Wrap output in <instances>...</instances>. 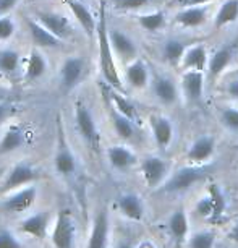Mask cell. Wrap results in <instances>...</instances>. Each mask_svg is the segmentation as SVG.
I'll use <instances>...</instances> for the list:
<instances>
[{"instance_id":"7a4b0ae2","label":"cell","mask_w":238,"mask_h":248,"mask_svg":"<svg viewBox=\"0 0 238 248\" xmlns=\"http://www.w3.org/2000/svg\"><path fill=\"white\" fill-rule=\"evenodd\" d=\"M39 179V172L32 164L21 161L16 162L10 170L3 175L2 182H0V196L12 193L18 188H23L26 185H31L32 182Z\"/></svg>"},{"instance_id":"f35d334b","label":"cell","mask_w":238,"mask_h":248,"mask_svg":"<svg viewBox=\"0 0 238 248\" xmlns=\"http://www.w3.org/2000/svg\"><path fill=\"white\" fill-rule=\"evenodd\" d=\"M15 31H16L15 20H13L10 15L0 16V43H2V41L12 39L13 34H15Z\"/></svg>"},{"instance_id":"4fadbf2b","label":"cell","mask_w":238,"mask_h":248,"mask_svg":"<svg viewBox=\"0 0 238 248\" xmlns=\"http://www.w3.org/2000/svg\"><path fill=\"white\" fill-rule=\"evenodd\" d=\"M49 221H50V217L47 211H37L23 219L18 229H20L21 233H25L28 237L37 238V240H44L49 231Z\"/></svg>"},{"instance_id":"ba28073f","label":"cell","mask_w":238,"mask_h":248,"mask_svg":"<svg viewBox=\"0 0 238 248\" xmlns=\"http://www.w3.org/2000/svg\"><path fill=\"white\" fill-rule=\"evenodd\" d=\"M54 167L55 172L60 177H72L76 172V157L70 148V144L65 138L63 130L59 127V137H57V149L54 156Z\"/></svg>"},{"instance_id":"8992f818","label":"cell","mask_w":238,"mask_h":248,"mask_svg":"<svg viewBox=\"0 0 238 248\" xmlns=\"http://www.w3.org/2000/svg\"><path fill=\"white\" fill-rule=\"evenodd\" d=\"M74 122H76L78 133L81 135L85 143L89 144L92 149L99 146V132H97L96 119L89 107L81 101H78L74 106Z\"/></svg>"},{"instance_id":"6da1fadb","label":"cell","mask_w":238,"mask_h":248,"mask_svg":"<svg viewBox=\"0 0 238 248\" xmlns=\"http://www.w3.org/2000/svg\"><path fill=\"white\" fill-rule=\"evenodd\" d=\"M97 41H99V63L104 79L107 85L115 88V90H122V79L119 77L114 60V49L110 46L109 39V30H107V21H105V8L101 7V20L97 23Z\"/></svg>"},{"instance_id":"5b68a950","label":"cell","mask_w":238,"mask_h":248,"mask_svg":"<svg viewBox=\"0 0 238 248\" xmlns=\"http://www.w3.org/2000/svg\"><path fill=\"white\" fill-rule=\"evenodd\" d=\"M37 200V186L26 185L23 188H18L12 193L3 195V200L0 201V209L12 214H23L28 213L34 206Z\"/></svg>"},{"instance_id":"d4e9b609","label":"cell","mask_w":238,"mask_h":248,"mask_svg":"<svg viewBox=\"0 0 238 248\" xmlns=\"http://www.w3.org/2000/svg\"><path fill=\"white\" fill-rule=\"evenodd\" d=\"M117 206H119L120 213L125 217L132 219V221H141L144 216V204L141 198L134 193H123L117 200Z\"/></svg>"},{"instance_id":"d6986e66","label":"cell","mask_w":238,"mask_h":248,"mask_svg":"<svg viewBox=\"0 0 238 248\" xmlns=\"http://www.w3.org/2000/svg\"><path fill=\"white\" fill-rule=\"evenodd\" d=\"M180 67L183 70H198V72H204L209 67V54L204 44H193L188 46L181 57Z\"/></svg>"},{"instance_id":"c3c4849f","label":"cell","mask_w":238,"mask_h":248,"mask_svg":"<svg viewBox=\"0 0 238 248\" xmlns=\"http://www.w3.org/2000/svg\"><path fill=\"white\" fill-rule=\"evenodd\" d=\"M136 248H156V247H154V243H152V242H149V240H144V242H141V243H139V245H138Z\"/></svg>"},{"instance_id":"44dd1931","label":"cell","mask_w":238,"mask_h":248,"mask_svg":"<svg viewBox=\"0 0 238 248\" xmlns=\"http://www.w3.org/2000/svg\"><path fill=\"white\" fill-rule=\"evenodd\" d=\"M107 238H109V214H107L105 209H101L96 214L94 222H92L86 248H105Z\"/></svg>"},{"instance_id":"83f0119b","label":"cell","mask_w":238,"mask_h":248,"mask_svg":"<svg viewBox=\"0 0 238 248\" xmlns=\"http://www.w3.org/2000/svg\"><path fill=\"white\" fill-rule=\"evenodd\" d=\"M109 109H110V120H112V125H114L117 135H119L122 140H133V137L136 135V127L132 119H128L127 115L120 114L119 110L115 109L114 106L109 104Z\"/></svg>"},{"instance_id":"e575fe53","label":"cell","mask_w":238,"mask_h":248,"mask_svg":"<svg viewBox=\"0 0 238 248\" xmlns=\"http://www.w3.org/2000/svg\"><path fill=\"white\" fill-rule=\"evenodd\" d=\"M164 2V0H110L114 8L122 12H136L141 8L157 5V3Z\"/></svg>"},{"instance_id":"7bdbcfd3","label":"cell","mask_w":238,"mask_h":248,"mask_svg":"<svg viewBox=\"0 0 238 248\" xmlns=\"http://www.w3.org/2000/svg\"><path fill=\"white\" fill-rule=\"evenodd\" d=\"M225 91H227V94L232 97V99L238 101V75L235 78L228 79L227 85H225Z\"/></svg>"},{"instance_id":"f546056e","label":"cell","mask_w":238,"mask_h":248,"mask_svg":"<svg viewBox=\"0 0 238 248\" xmlns=\"http://www.w3.org/2000/svg\"><path fill=\"white\" fill-rule=\"evenodd\" d=\"M188 44L178 37H170L162 44V59L170 65H180Z\"/></svg>"},{"instance_id":"d6a6232c","label":"cell","mask_w":238,"mask_h":248,"mask_svg":"<svg viewBox=\"0 0 238 248\" xmlns=\"http://www.w3.org/2000/svg\"><path fill=\"white\" fill-rule=\"evenodd\" d=\"M21 67V55L13 49H0V73L15 75Z\"/></svg>"},{"instance_id":"5bb4252c","label":"cell","mask_w":238,"mask_h":248,"mask_svg":"<svg viewBox=\"0 0 238 248\" xmlns=\"http://www.w3.org/2000/svg\"><path fill=\"white\" fill-rule=\"evenodd\" d=\"M85 70H86L85 59L72 55V57L65 60L62 67H60V81H62L65 90H73L81 81Z\"/></svg>"},{"instance_id":"4dcf8cb0","label":"cell","mask_w":238,"mask_h":248,"mask_svg":"<svg viewBox=\"0 0 238 248\" xmlns=\"http://www.w3.org/2000/svg\"><path fill=\"white\" fill-rule=\"evenodd\" d=\"M232 57H233V52L228 46H222V47H219L216 52L209 57L208 70H209V73H211V77H219L221 73H223V70L230 65Z\"/></svg>"},{"instance_id":"74e56055","label":"cell","mask_w":238,"mask_h":248,"mask_svg":"<svg viewBox=\"0 0 238 248\" xmlns=\"http://www.w3.org/2000/svg\"><path fill=\"white\" fill-rule=\"evenodd\" d=\"M216 235L212 232H198L190 238V248H214Z\"/></svg>"},{"instance_id":"f1b7e54d","label":"cell","mask_w":238,"mask_h":248,"mask_svg":"<svg viewBox=\"0 0 238 248\" xmlns=\"http://www.w3.org/2000/svg\"><path fill=\"white\" fill-rule=\"evenodd\" d=\"M238 20V0H223L214 15V28L221 30Z\"/></svg>"},{"instance_id":"e0dca14e","label":"cell","mask_w":238,"mask_h":248,"mask_svg":"<svg viewBox=\"0 0 238 248\" xmlns=\"http://www.w3.org/2000/svg\"><path fill=\"white\" fill-rule=\"evenodd\" d=\"M214 151H216V140L209 137V135H204V137L196 138L190 144L186 157H188L191 164L201 166V164H206L214 156Z\"/></svg>"},{"instance_id":"f6af8a7d","label":"cell","mask_w":238,"mask_h":248,"mask_svg":"<svg viewBox=\"0 0 238 248\" xmlns=\"http://www.w3.org/2000/svg\"><path fill=\"white\" fill-rule=\"evenodd\" d=\"M214 0H175V3L178 7H193V5H206V3H211Z\"/></svg>"},{"instance_id":"7c38bea8","label":"cell","mask_w":238,"mask_h":248,"mask_svg":"<svg viewBox=\"0 0 238 248\" xmlns=\"http://www.w3.org/2000/svg\"><path fill=\"white\" fill-rule=\"evenodd\" d=\"M36 20L47 28L50 32H54L55 36L60 37L62 41L68 39L73 34V28L72 23L67 16L60 15L57 12H43L37 10L36 12Z\"/></svg>"},{"instance_id":"f907efd6","label":"cell","mask_w":238,"mask_h":248,"mask_svg":"<svg viewBox=\"0 0 238 248\" xmlns=\"http://www.w3.org/2000/svg\"><path fill=\"white\" fill-rule=\"evenodd\" d=\"M0 179H2V174H0Z\"/></svg>"},{"instance_id":"8fae6325","label":"cell","mask_w":238,"mask_h":248,"mask_svg":"<svg viewBox=\"0 0 238 248\" xmlns=\"http://www.w3.org/2000/svg\"><path fill=\"white\" fill-rule=\"evenodd\" d=\"M109 39H110V46H112V49H114V52L122 60L132 62V60L138 59V46L132 39V36H128L127 32H123L122 30H119V28H110Z\"/></svg>"},{"instance_id":"9a60e30c","label":"cell","mask_w":238,"mask_h":248,"mask_svg":"<svg viewBox=\"0 0 238 248\" xmlns=\"http://www.w3.org/2000/svg\"><path fill=\"white\" fill-rule=\"evenodd\" d=\"M149 125H151L152 138L161 149H167L170 143L174 141V124L169 117L165 115H151L149 117Z\"/></svg>"},{"instance_id":"8d00e7d4","label":"cell","mask_w":238,"mask_h":248,"mask_svg":"<svg viewBox=\"0 0 238 248\" xmlns=\"http://www.w3.org/2000/svg\"><path fill=\"white\" fill-rule=\"evenodd\" d=\"M209 196H211L212 206H214L212 219L221 217V216H222V213L225 211V196H223L222 190L219 188L217 185H211V186H209Z\"/></svg>"},{"instance_id":"9c48e42d","label":"cell","mask_w":238,"mask_h":248,"mask_svg":"<svg viewBox=\"0 0 238 248\" xmlns=\"http://www.w3.org/2000/svg\"><path fill=\"white\" fill-rule=\"evenodd\" d=\"M204 72L198 70H183L180 78V93L190 104H199L204 97Z\"/></svg>"},{"instance_id":"1f68e13d","label":"cell","mask_w":238,"mask_h":248,"mask_svg":"<svg viewBox=\"0 0 238 248\" xmlns=\"http://www.w3.org/2000/svg\"><path fill=\"white\" fill-rule=\"evenodd\" d=\"M138 25L143 28L144 31L148 32H157L162 31L167 26V18L165 13L157 10V12H149L144 13V15H139L138 18Z\"/></svg>"},{"instance_id":"60d3db41","label":"cell","mask_w":238,"mask_h":248,"mask_svg":"<svg viewBox=\"0 0 238 248\" xmlns=\"http://www.w3.org/2000/svg\"><path fill=\"white\" fill-rule=\"evenodd\" d=\"M196 211L201 214L203 217H209L212 219V214H214V206H212V200L211 196H204L198 201L196 204Z\"/></svg>"},{"instance_id":"836d02e7","label":"cell","mask_w":238,"mask_h":248,"mask_svg":"<svg viewBox=\"0 0 238 248\" xmlns=\"http://www.w3.org/2000/svg\"><path fill=\"white\" fill-rule=\"evenodd\" d=\"M169 231L175 240H183L188 233V217H186L185 209H177L169 217Z\"/></svg>"},{"instance_id":"b9f144b4","label":"cell","mask_w":238,"mask_h":248,"mask_svg":"<svg viewBox=\"0 0 238 248\" xmlns=\"http://www.w3.org/2000/svg\"><path fill=\"white\" fill-rule=\"evenodd\" d=\"M13 110H15V106H13L12 102H8V101L0 102V124H2L3 120H7L8 117L13 114Z\"/></svg>"},{"instance_id":"277c9868","label":"cell","mask_w":238,"mask_h":248,"mask_svg":"<svg viewBox=\"0 0 238 248\" xmlns=\"http://www.w3.org/2000/svg\"><path fill=\"white\" fill-rule=\"evenodd\" d=\"M76 237V222L68 209H60L55 217L50 240L54 248H73Z\"/></svg>"},{"instance_id":"ee69618b","label":"cell","mask_w":238,"mask_h":248,"mask_svg":"<svg viewBox=\"0 0 238 248\" xmlns=\"http://www.w3.org/2000/svg\"><path fill=\"white\" fill-rule=\"evenodd\" d=\"M18 2H20V0H0V16L7 15L8 12L13 10Z\"/></svg>"},{"instance_id":"ffe728a7","label":"cell","mask_w":238,"mask_h":248,"mask_svg":"<svg viewBox=\"0 0 238 248\" xmlns=\"http://www.w3.org/2000/svg\"><path fill=\"white\" fill-rule=\"evenodd\" d=\"M125 78L133 90H144L151 81V72H149L148 63L143 59H134L128 62L125 68Z\"/></svg>"},{"instance_id":"52a82bcc","label":"cell","mask_w":238,"mask_h":248,"mask_svg":"<svg viewBox=\"0 0 238 248\" xmlns=\"http://www.w3.org/2000/svg\"><path fill=\"white\" fill-rule=\"evenodd\" d=\"M151 86L154 97L164 106H174L180 99V85L170 75L165 73H154L151 79Z\"/></svg>"},{"instance_id":"cb8c5ba5","label":"cell","mask_w":238,"mask_h":248,"mask_svg":"<svg viewBox=\"0 0 238 248\" xmlns=\"http://www.w3.org/2000/svg\"><path fill=\"white\" fill-rule=\"evenodd\" d=\"M26 144V132L21 125H12L0 138V154L15 153Z\"/></svg>"},{"instance_id":"2e32d148","label":"cell","mask_w":238,"mask_h":248,"mask_svg":"<svg viewBox=\"0 0 238 248\" xmlns=\"http://www.w3.org/2000/svg\"><path fill=\"white\" fill-rule=\"evenodd\" d=\"M209 13H211V3L183 7L175 13V21L181 28H198L203 26L208 21Z\"/></svg>"},{"instance_id":"30bf717a","label":"cell","mask_w":238,"mask_h":248,"mask_svg":"<svg viewBox=\"0 0 238 248\" xmlns=\"http://www.w3.org/2000/svg\"><path fill=\"white\" fill-rule=\"evenodd\" d=\"M141 174L149 188H156L169 179V164L161 156H148L141 161Z\"/></svg>"},{"instance_id":"7402d4cb","label":"cell","mask_w":238,"mask_h":248,"mask_svg":"<svg viewBox=\"0 0 238 248\" xmlns=\"http://www.w3.org/2000/svg\"><path fill=\"white\" fill-rule=\"evenodd\" d=\"M107 159L115 170H128L136 164V154L125 144H114L107 149Z\"/></svg>"},{"instance_id":"7dc6e473","label":"cell","mask_w":238,"mask_h":248,"mask_svg":"<svg viewBox=\"0 0 238 248\" xmlns=\"http://www.w3.org/2000/svg\"><path fill=\"white\" fill-rule=\"evenodd\" d=\"M8 96H10V93H8L7 90H3V88H0V102L2 101H7Z\"/></svg>"},{"instance_id":"603a6c76","label":"cell","mask_w":238,"mask_h":248,"mask_svg":"<svg viewBox=\"0 0 238 248\" xmlns=\"http://www.w3.org/2000/svg\"><path fill=\"white\" fill-rule=\"evenodd\" d=\"M68 7L73 13L74 20H76L78 25L83 28V31H85L89 37L94 36L97 32V23L94 20V16H92L89 8H88L83 2H79V0H68Z\"/></svg>"},{"instance_id":"3957f363","label":"cell","mask_w":238,"mask_h":248,"mask_svg":"<svg viewBox=\"0 0 238 248\" xmlns=\"http://www.w3.org/2000/svg\"><path fill=\"white\" fill-rule=\"evenodd\" d=\"M208 177V169L203 166H188L180 167L172 174L164 184V191L167 193H178V191H185L191 188L194 184L201 182Z\"/></svg>"},{"instance_id":"681fc988","label":"cell","mask_w":238,"mask_h":248,"mask_svg":"<svg viewBox=\"0 0 238 248\" xmlns=\"http://www.w3.org/2000/svg\"><path fill=\"white\" fill-rule=\"evenodd\" d=\"M117 248H133V247L130 245L128 242H122V243H119V245H117Z\"/></svg>"},{"instance_id":"484cf974","label":"cell","mask_w":238,"mask_h":248,"mask_svg":"<svg viewBox=\"0 0 238 248\" xmlns=\"http://www.w3.org/2000/svg\"><path fill=\"white\" fill-rule=\"evenodd\" d=\"M47 60L43 54L37 49H32L26 60V67H25V78L28 81H36V79L43 78L45 72H47Z\"/></svg>"},{"instance_id":"4316f807","label":"cell","mask_w":238,"mask_h":248,"mask_svg":"<svg viewBox=\"0 0 238 248\" xmlns=\"http://www.w3.org/2000/svg\"><path fill=\"white\" fill-rule=\"evenodd\" d=\"M107 99H109V104L114 106L117 110L120 112V114L127 115L128 119H132L133 122L138 120V112H136V107L132 104V101L127 99L123 94H120L119 90H115V88H105L104 90Z\"/></svg>"},{"instance_id":"ac0fdd59","label":"cell","mask_w":238,"mask_h":248,"mask_svg":"<svg viewBox=\"0 0 238 248\" xmlns=\"http://www.w3.org/2000/svg\"><path fill=\"white\" fill-rule=\"evenodd\" d=\"M28 31L30 36L34 43L36 47H43V49H59L63 44V41L50 32L43 23H39L37 20H28Z\"/></svg>"},{"instance_id":"bcb514c9","label":"cell","mask_w":238,"mask_h":248,"mask_svg":"<svg viewBox=\"0 0 238 248\" xmlns=\"http://www.w3.org/2000/svg\"><path fill=\"white\" fill-rule=\"evenodd\" d=\"M228 237H230V240L238 243V222L232 227V231H230V233H228Z\"/></svg>"},{"instance_id":"ab89813d","label":"cell","mask_w":238,"mask_h":248,"mask_svg":"<svg viewBox=\"0 0 238 248\" xmlns=\"http://www.w3.org/2000/svg\"><path fill=\"white\" fill-rule=\"evenodd\" d=\"M0 248H25L18 237L10 231H0Z\"/></svg>"},{"instance_id":"d590c367","label":"cell","mask_w":238,"mask_h":248,"mask_svg":"<svg viewBox=\"0 0 238 248\" xmlns=\"http://www.w3.org/2000/svg\"><path fill=\"white\" fill-rule=\"evenodd\" d=\"M219 120L225 128L238 132V109L237 107H223L219 112Z\"/></svg>"}]
</instances>
